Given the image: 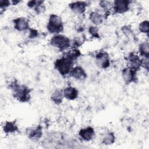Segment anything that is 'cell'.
Masks as SVG:
<instances>
[{"label": "cell", "instance_id": "obj_16", "mask_svg": "<svg viewBox=\"0 0 149 149\" xmlns=\"http://www.w3.org/2000/svg\"><path fill=\"white\" fill-rule=\"evenodd\" d=\"M63 93L65 99L69 101H74L78 98L79 91L76 87L68 86L63 88Z\"/></svg>", "mask_w": 149, "mask_h": 149}, {"label": "cell", "instance_id": "obj_21", "mask_svg": "<svg viewBox=\"0 0 149 149\" xmlns=\"http://www.w3.org/2000/svg\"><path fill=\"white\" fill-rule=\"evenodd\" d=\"M138 52L140 57L149 58V42L148 41L140 43L138 47Z\"/></svg>", "mask_w": 149, "mask_h": 149}, {"label": "cell", "instance_id": "obj_14", "mask_svg": "<svg viewBox=\"0 0 149 149\" xmlns=\"http://www.w3.org/2000/svg\"><path fill=\"white\" fill-rule=\"evenodd\" d=\"M2 131L6 135H12L19 132V126L15 120H6L2 125Z\"/></svg>", "mask_w": 149, "mask_h": 149}, {"label": "cell", "instance_id": "obj_11", "mask_svg": "<svg viewBox=\"0 0 149 149\" xmlns=\"http://www.w3.org/2000/svg\"><path fill=\"white\" fill-rule=\"evenodd\" d=\"M13 28L20 32L29 31L31 28L30 27L29 20L24 16H20L15 18L12 20Z\"/></svg>", "mask_w": 149, "mask_h": 149}, {"label": "cell", "instance_id": "obj_9", "mask_svg": "<svg viewBox=\"0 0 149 149\" xmlns=\"http://www.w3.org/2000/svg\"><path fill=\"white\" fill-rule=\"evenodd\" d=\"M122 78L126 84L136 83L138 81L137 72L127 67L122 69L121 71Z\"/></svg>", "mask_w": 149, "mask_h": 149}, {"label": "cell", "instance_id": "obj_5", "mask_svg": "<svg viewBox=\"0 0 149 149\" xmlns=\"http://www.w3.org/2000/svg\"><path fill=\"white\" fill-rule=\"evenodd\" d=\"M95 65L101 69L105 70L111 65V59L109 54L104 50L98 51L94 56Z\"/></svg>", "mask_w": 149, "mask_h": 149}, {"label": "cell", "instance_id": "obj_20", "mask_svg": "<svg viewBox=\"0 0 149 149\" xmlns=\"http://www.w3.org/2000/svg\"><path fill=\"white\" fill-rule=\"evenodd\" d=\"M51 101L56 105H60L62 103L64 98L63 89H56L51 95Z\"/></svg>", "mask_w": 149, "mask_h": 149}, {"label": "cell", "instance_id": "obj_4", "mask_svg": "<svg viewBox=\"0 0 149 149\" xmlns=\"http://www.w3.org/2000/svg\"><path fill=\"white\" fill-rule=\"evenodd\" d=\"M48 33L52 35L61 34L64 30V23L62 17L57 14H51L46 26Z\"/></svg>", "mask_w": 149, "mask_h": 149}, {"label": "cell", "instance_id": "obj_12", "mask_svg": "<svg viewBox=\"0 0 149 149\" xmlns=\"http://www.w3.org/2000/svg\"><path fill=\"white\" fill-rule=\"evenodd\" d=\"M68 76L79 81H84L87 77L85 69L80 65L74 66Z\"/></svg>", "mask_w": 149, "mask_h": 149}, {"label": "cell", "instance_id": "obj_13", "mask_svg": "<svg viewBox=\"0 0 149 149\" xmlns=\"http://www.w3.org/2000/svg\"><path fill=\"white\" fill-rule=\"evenodd\" d=\"M88 6V3L86 1H78L72 2L69 3V8L70 10L74 14L83 15L86 11Z\"/></svg>", "mask_w": 149, "mask_h": 149}, {"label": "cell", "instance_id": "obj_27", "mask_svg": "<svg viewBox=\"0 0 149 149\" xmlns=\"http://www.w3.org/2000/svg\"><path fill=\"white\" fill-rule=\"evenodd\" d=\"M140 66L141 68L144 69L148 72L149 71V58L141 57Z\"/></svg>", "mask_w": 149, "mask_h": 149}, {"label": "cell", "instance_id": "obj_28", "mask_svg": "<svg viewBox=\"0 0 149 149\" xmlns=\"http://www.w3.org/2000/svg\"><path fill=\"white\" fill-rule=\"evenodd\" d=\"M28 31H29L28 37L30 39H35L38 37L40 35L37 29L34 28H30Z\"/></svg>", "mask_w": 149, "mask_h": 149}, {"label": "cell", "instance_id": "obj_23", "mask_svg": "<svg viewBox=\"0 0 149 149\" xmlns=\"http://www.w3.org/2000/svg\"><path fill=\"white\" fill-rule=\"evenodd\" d=\"M139 31L143 34H148L149 33V22L147 20H144L141 22L138 25Z\"/></svg>", "mask_w": 149, "mask_h": 149}, {"label": "cell", "instance_id": "obj_24", "mask_svg": "<svg viewBox=\"0 0 149 149\" xmlns=\"http://www.w3.org/2000/svg\"><path fill=\"white\" fill-rule=\"evenodd\" d=\"M121 31L123 35L128 38H133L134 35L130 25H125L121 27Z\"/></svg>", "mask_w": 149, "mask_h": 149}, {"label": "cell", "instance_id": "obj_26", "mask_svg": "<svg viewBox=\"0 0 149 149\" xmlns=\"http://www.w3.org/2000/svg\"><path fill=\"white\" fill-rule=\"evenodd\" d=\"M11 5L10 1L9 0H1L0 1V10L2 15Z\"/></svg>", "mask_w": 149, "mask_h": 149}, {"label": "cell", "instance_id": "obj_6", "mask_svg": "<svg viewBox=\"0 0 149 149\" xmlns=\"http://www.w3.org/2000/svg\"><path fill=\"white\" fill-rule=\"evenodd\" d=\"M27 137L33 141H38L43 136L42 126L41 125H36L29 126L25 131Z\"/></svg>", "mask_w": 149, "mask_h": 149}, {"label": "cell", "instance_id": "obj_8", "mask_svg": "<svg viewBox=\"0 0 149 149\" xmlns=\"http://www.w3.org/2000/svg\"><path fill=\"white\" fill-rule=\"evenodd\" d=\"M130 4L129 0H115L113 1L112 13L115 15L124 14L129 10Z\"/></svg>", "mask_w": 149, "mask_h": 149}, {"label": "cell", "instance_id": "obj_19", "mask_svg": "<svg viewBox=\"0 0 149 149\" xmlns=\"http://www.w3.org/2000/svg\"><path fill=\"white\" fill-rule=\"evenodd\" d=\"M101 143L105 146L113 144L116 141V136L112 131H107L102 133L100 138Z\"/></svg>", "mask_w": 149, "mask_h": 149}, {"label": "cell", "instance_id": "obj_3", "mask_svg": "<svg viewBox=\"0 0 149 149\" xmlns=\"http://www.w3.org/2000/svg\"><path fill=\"white\" fill-rule=\"evenodd\" d=\"M49 44L60 52H65L71 48L72 40L64 34H58L50 38Z\"/></svg>", "mask_w": 149, "mask_h": 149}, {"label": "cell", "instance_id": "obj_7", "mask_svg": "<svg viewBox=\"0 0 149 149\" xmlns=\"http://www.w3.org/2000/svg\"><path fill=\"white\" fill-rule=\"evenodd\" d=\"M126 64V67L133 69L136 72L140 70V61L141 57L139 54L132 52H130L125 58Z\"/></svg>", "mask_w": 149, "mask_h": 149}, {"label": "cell", "instance_id": "obj_2", "mask_svg": "<svg viewBox=\"0 0 149 149\" xmlns=\"http://www.w3.org/2000/svg\"><path fill=\"white\" fill-rule=\"evenodd\" d=\"M76 61L65 53L54 62V69L63 77L68 76L73 68Z\"/></svg>", "mask_w": 149, "mask_h": 149}, {"label": "cell", "instance_id": "obj_17", "mask_svg": "<svg viewBox=\"0 0 149 149\" xmlns=\"http://www.w3.org/2000/svg\"><path fill=\"white\" fill-rule=\"evenodd\" d=\"M88 19L93 25L98 26L104 22L105 19L103 13L97 10H94L89 13Z\"/></svg>", "mask_w": 149, "mask_h": 149}, {"label": "cell", "instance_id": "obj_29", "mask_svg": "<svg viewBox=\"0 0 149 149\" xmlns=\"http://www.w3.org/2000/svg\"><path fill=\"white\" fill-rule=\"evenodd\" d=\"M11 2V5H18L20 2H21V1H17V0H12L10 1Z\"/></svg>", "mask_w": 149, "mask_h": 149}, {"label": "cell", "instance_id": "obj_18", "mask_svg": "<svg viewBox=\"0 0 149 149\" xmlns=\"http://www.w3.org/2000/svg\"><path fill=\"white\" fill-rule=\"evenodd\" d=\"M100 8L102 9L104 15L105 19H107L108 16L112 12L113 9V1L108 0H101L98 2Z\"/></svg>", "mask_w": 149, "mask_h": 149}, {"label": "cell", "instance_id": "obj_1", "mask_svg": "<svg viewBox=\"0 0 149 149\" xmlns=\"http://www.w3.org/2000/svg\"><path fill=\"white\" fill-rule=\"evenodd\" d=\"M8 88L11 90L13 97L17 101L26 103L31 98L32 89L27 86L20 83L17 79H13L7 84Z\"/></svg>", "mask_w": 149, "mask_h": 149}, {"label": "cell", "instance_id": "obj_22", "mask_svg": "<svg viewBox=\"0 0 149 149\" xmlns=\"http://www.w3.org/2000/svg\"><path fill=\"white\" fill-rule=\"evenodd\" d=\"M86 41V37L83 34H81L80 36H77L73 40H72L71 48H79L80 46H81Z\"/></svg>", "mask_w": 149, "mask_h": 149}, {"label": "cell", "instance_id": "obj_25", "mask_svg": "<svg viewBox=\"0 0 149 149\" xmlns=\"http://www.w3.org/2000/svg\"><path fill=\"white\" fill-rule=\"evenodd\" d=\"M88 32L90 36L93 38L99 39L100 38V34L98 26L94 25L90 26L88 28Z\"/></svg>", "mask_w": 149, "mask_h": 149}, {"label": "cell", "instance_id": "obj_10", "mask_svg": "<svg viewBox=\"0 0 149 149\" xmlns=\"http://www.w3.org/2000/svg\"><path fill=\"white\" fill-rule=\"evenodd\" d=\"M78 136L81 140L86 142H90L95 138L96 133L94 127L91 126H88L83 127L79 130Z\"/></svg>", "mask_w": 149, "mask_h": 149}, {"label": "cell", "instance_id": "obj_15", "mask_svg": "<svg viewBox=\"0 0 149 149\" xmlns=\"http://www.w3.org/2000/svg\"><path fill=\"white\" fill-rule=\"evenodd\" d=\"M27 6L28 8L33 9L37 15L42 14L46 10V6L44 1L31 0L27 2Z\"/></svg>", "mask_w": 149, "mask_h": 149}]
</instances>
